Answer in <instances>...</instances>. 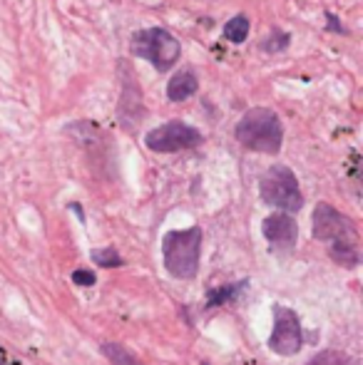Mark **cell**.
<instances>
[{"label":"cell","mask_w":363,"mask_h":365,"mask_svg":"<svg viewBox=\"0 0 363 365\" xmlns=\"http://www.w3.org/2000/svg\"><path fill=\"white\" fill-rule=\"evenodd\" d=\"M234 137L239 144H244L251 152L279 154L281 144H284V125L274 110L254 107L236 122Z\"/></svg>","instance_id":"1"},{"label":"cell","mask_w":363,"mask_h":365,"mask_svg":"<svg viewBox=\"0 0 363 365\" xmlns=\"http://www.w3.org/2000/svg\"><path fill=\"white\" fill-rule=\"evenodd\" d=\"M201 229L191 226L184 231H169L162 239V263L174 278L191 281L199 271Z\"/></svg>","instance_id":"2"},{"label":"cell","mask_w":363,"mask_h":365,"mask_svg":"<svg viewBox=\"0 0 363 365\" xmlns=\"http://www.w3.org/2000/svg\"><path fill=\"white\" fill-rule=\"evenodd\" d=\"M135 58H142L147 63H152V68L157 73H167L177 65L182 55V45L169 30L164 28H147L140 30L132 35V43H130Z\"/></svg>","instance_id":"3"},{"label":"cell","mask_w":363,"mask_h":365,"mask_svg":"<svg viewBox=\"0 0 363 365\" xmlns=\"http://www.w3.org/2000/svg\"><path fill=\"white\" fill-rule=\"evenodd\" d=\"M259 194L264 199V204L281 209V214H296L304 206V194L296 174L284 164H274L271 169H266V174L261 176Z\"/></svg>","instance_id":"4"},{"label":"cell","mask_w":363,"mask_h":365,"mask_svg":"<svg viewBox=\"0 0 363 365\" xmlns=\"http://www.w3.org/2000/svg\"><path fill=\"white\" fill-rule=\"evenodd\" d=\"M311 231H314V239L329 243V246L331 243H359V231H356L354 221L324 201L314 209Z\"/></svg>","instance_id":"5"},{"label":"cell","mask_w":363,"mask_h":365,"mask_svg":"<svg viewBox=\"0 0 363 365\" xmlns=\"http://www.w3.org/2000/svg\"><path fill=\"white\" fill-rule=\"evenodd\" d=\"M201 132L194 129L191 125L184 122H167V125L154 127L152 132L144 134V144L152 152L159 154H169V152H182V149H194L201 144Z\"/></svg>","instance_id":"6"},{"label":"cell","mask_w":363,"mask_h":365,"mask_svg":"<svg viewBox=\"0 0 363 365\" xmlns=\"http://www.w3.org/2000/svg\"><path fill=\"white\" fill-rule=\"evenodd\" d=\"M304 343L301 323L291 308L274 306V331L269 336V348L276 356H296Z\"/></svg>","instance_id":"7"},{"label":"cell","mask_w":363,"mask_h":365,"mask_svg":"<svg viewBox=\"0 0 363 365\" xmlns=\"http://www.w3.org/2000/svg\"><path fill=\"white\" fill-rule=\"evenodd\" d=\"M261 234H264V239L271 243L274 248H281V251H289V248H294L296 243V236H299V226H296L294 216L289 214H271L264 219V224H261Z\"/></svg>","instance_id":"8"},{"label":"cell","mask_w":363,"mask_h":365,"mask_svg":"<svg viewBox=\"0 0 363 365\" xmlns=\"http://www.w3.org/2000/svg\"><path fill=\"white\" fill-rule=\"evenodd\" d=\"M196 90H199V80H196V75L191 73V70H182V73L169 78L167 97L172 100V102H184V100H189L191 95H196Z\"/></svg>","instance_id":"9"},{"label":"cell","mask_w":363,"mask_h":365,"mask_svg":"<svg viewBox=\"0 0 363 365\" xmlns=\"http://www.w3.org/2000/svg\"><path fill=\"white\" fill-rule=\"evenodd\" d=\"M329 253L336 263L341 266L356 268L361 263V253H359V243H331Z\"/></svg>","instance_id":"10"},{"label":"cell","mask_w":363,"mask_h":365,"mask_svg":"<svg viewBox=\"0 0 363 365\" xmlns=\"http://www.w3.org/2000/svg\"><path fill=\"white\" fill-rule=\"evenodd\" d=\"M246 35H249V18L246 15H234L224 23V40H229V43H244Z\"/></svg>","instance_id":"11"},{"label":"cell","mask_w":363,"mask_h":365,"mask_svg":"<svg viewBox=\"0 0 363 365\" xmlns=\"http://www.w3.org/2000/svg\"><path fill=\"white\" fill-rule=\"evenodd\" d=\"M102 353L112 365H144V363H140L127 348L120 346V343H102Z\"/></svg>","instance_id":"12"},{"label":"cell","mask_w":363,"mask_h":365,"mask_svg":"<svg viewBox=\"0 0 363 365\" xmlns=\"http://www.w3.org/2000/svg\"><path fill=\"white\" fill-rule=\"evenodd\" d=\"M246 288V281H236L231 286H221L209 291V298H206V306H221V303H229L231 298H236L241 291Z\"/></svg>","instance_id":"13"},{"label":"cell","mask_w":363,"mask_h":365,"mask_svg":"<svg viewBox=\"0 0 363 365\" xmlns=\"http://www.w3.org/2000/svg\"><path fill=\"white\" fill-rule=\"evenodd\" d=\"M306 365H359L351 356L346 353H339V351H324L319 356H314Z\"/></svg>","instance_id":"14"},{"label":"cell","mask_w":363,"mask_h":365,"mask_svg":"<svg viewBox=\"0 0 363 365\" xmlns=\"http://www.w3.org/2000/svg\"><path fill=\"white\" fill-rule=\"evenodd\" d=\"M289 43H291L289 33L274 30V33H271L269 38L261 43V50H264V53H269V55H276V53H284V50L289 48Z\"/></svg>","instance_id":"15"},{"label":"cell","mask_w":363,"mask_h":365,"mask_svg":"<svg viewBox=\"0 0 363 365\" xmlns=\"http://www.w3.org/2000/svg\"><path fill=\"white\" fill-rule=\"evenodd\" d=\"M93 261L98 263V266H105V268H120L125 263L122 256H120L115 248H95Z\"/></svg>","instance_id":"16"},{"label":"cell","mask_w":363,"mask_h":365,"mask_svg":"<svg viewBox=\"0 0 363 365\" xmlns=\"http://www.w3.org/2000/svg\"><path fill=\"white\" fill-rule=\"evenodd\" d=\"M73 281L78 283V286H95L98 276H95L93 271H88V268H78V271H73Z\"/></svg>","instance_id":"17"},{"label":"cell","mask_w":363,"mask_h":365,"mask_svg":"<svg viewBox=\"0 0 363 365\" xmlns=\"http://www.w3.org/2000/svg\"><path fill=\"white\" fill-rule=\"evenodd\" d=\"M326 18H329V28H331V30H336L339 35H344V33H346L344 25H339V20H336V15H334V13H326Z\"/></svg>","instance_id":"18"},{"label":"cell","mask_w":363,"mask_h":365,"mask_svg":"<svg viewBox=\"0 0 363 365\" xmlns=\"http://www.w3.org/2000/svg\"><path fill=\"white\" fill-rule=\"evenodd\" d=\"M201 365H209V363H201Z\"/></svg>","instance_id":"19"}]
</instances>
